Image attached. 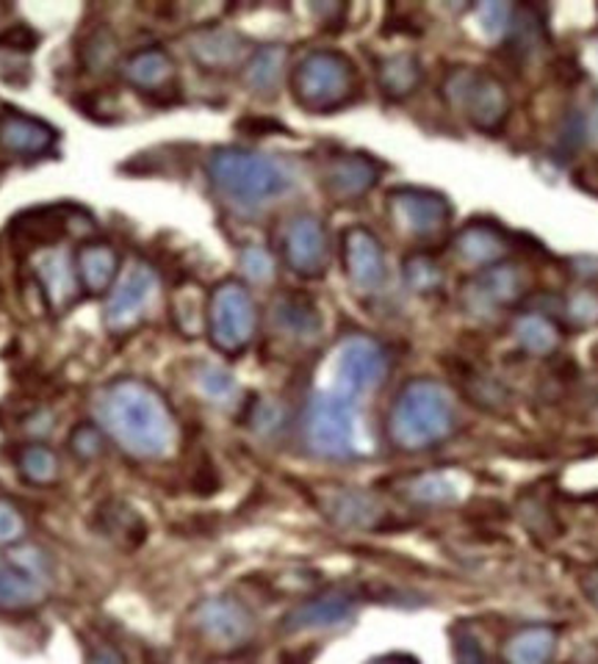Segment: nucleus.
I'll return each instance as SVG.
<instances>
[{
  "label": "nucleus",
  "mask_w": 598,
  "mask_h": 664,
  "mask_svg": "<svg viewBox=\"0 0 598 664\" xmlns=\"http://www.w3.org/2000/svg\"><path fill=\"white\" fill-rule=\"evenodd\" d=\"M105 432L136 460H164L175 449V418L164 396L142 379H114L98 396Z\"/></svg>",
  "instance_id": "f257e3e1"
},
{
  "label": "nucleus",
  "mask_w": 598,
  "mask_h": 664,
  "mask_svg": "<svg viewBox=\"0 0 598 664\" xmlns=\"http://www.w3.org/2000/svg\"><path fill=\"white\" fill-rule=\"evenodd\" d=\"M209 177L227 203L244 211L261 208L292 188V175L281 161L239 147L214 150L209 159Z\"/></svg>",
  "instance_id": "f03ea898"
},
{
  "label": "nucleus",
  "mask_w": 598,
  "mask_h": 664,
  "mask_svg": "<svg viewBox=\"0 0 598 664\" xmlns=\"http://www.w3.org/2000/svg\"><path fill=\"white\" fill-rule=\"evenodd\" d=\"M391 440L399 449L418 451L440 443L455 429V405L444 385L433 379H413L396 396L391 410Z\"/></svg>",
  "instance_id": "7ed1b4c3"
},
{
  "label": "nucleus",
  "mask_w": 598,
  "mask_h": 664,
  "mask_svg": "<svg viewBox=\"0 0 598 664\" xmlns=\"http://www.w3.org/2000/svg\"><path fill=\"white\" fill-rule=\"evenodd\" d=\"M357 70L338 50H313L292 70V94L305 111L330 114L357 98Z\"/></svg>",
  "instance_id": "20e7f679"
},
{
  "label": "nucleus",
  "mask_w": 598,
  "mask_h": 664,
  "mask_svg": "<svg viewBox=\"0 0 598 664\" xmlns=\"http://www.w3.org/2000/svg\"><path fill=\"white\" fill-rule=\"evenodd\" d=\"M205 327H209L211 344L222 355H242L253 344L259 330V310L242 283L225 280L211 292Z\"/></svg>",
  "instance_id": "39448f33"
},
{
  "label": "nucleus",
  "mask_w": 598,
  "mask_h": 664,
  "mask_svg": "<svg viewBox=\"0 0 598 664\" xmlns=\"http://www.w3.org/2000/svg\"><path fill=\"white\" fill-rule=\"evenodd\" d=\"M446 98L460 105L463 114L468 116L474 127L485 133H496L505 125L510 114V98L499 78L485 75L477 70H457L452 72L444 86Z\"/></svg>",
  "instance_id": "423d86ee"
},
{
  "label": "nucleus",
  "mask_w": 598,
  "mask_h": 664,
  "mask_svg": "<svg viewBox=\"0 0 598 664\" xmlns=\"http://www.w3.org/2000/svg\"><path fill=\"white\" fill-rule=\"evenodd\" d=\"M305 438L316 454L344 460L355 451V401L344 394L316 396L307 407Z\"/></svg>",
  "instance_id": "0eeeda50"
},
{
  "label": "nucleus",
  "mask_w": 598,
  "mask_h": 664,
  "mask_svg": "<svg viewBox=\"0 0 598 664\" xmlns=\"http://www.w3.org/2000/svg\"><path fill=\"white\" fill-rule=\"evenodd\" d=\"M155 292H159V275H155L153 266L144 264V261L131 264V269L111 288L103 310V325L116 335L139 327L148 316V308L153 305Z\"/></svg>",
  "instance_id": "6e6552de"
},
{
  "label": "nucleus",
  "mask_w": 598,
  "mask_h": 664,
  "mask_svg": "<svg viewBox=\"0 0 598 664\" xmlns=\"http://www.w3.org/2000/svg\"><path fill=\"white\" fill-rule=\"evenodd\" d=\"M48 582V560L33 549L17 551L11 560L0 562V610L26 612L42 604Z\"/></svg>",
  "instance_id": "1a4fd4ad"
},
{
  "label": "nucleus",
  "mask_w": 598,
  "mask_h": 664,
  "mask_svg": "<svg viewBox=\"0 0 598 664\" xmlns=\"http://www.w3.org/2000/svg\"><path fill=\"white\" fill-rule=\"evenodd\" d=\"M391 219L399 231L418 242H433L446 231L452 219V208L440 194L424 188H396L388 197Z\"/></svg>",
  "instance_id": "9d476101"
},
{
  "label": "nucleus",
  "mask_w": 598,
  "mask_h": 664,
  "mask_svg": "<svg viewBox=\"0 0 598 664\" xmlns=\"http://www.w3.org/2000/svg\"><path fill=\"white\" fill-rule=\"evenodd\" d=\"M388 355L383 346L372 338H349L338 351V366H335V377H338V394L355 396L368 394V390L379 388L388 377Z\"/></svg>",
  "instance_id": "9b49d317"
},
{
  "label": "nucleus",
  "mask_w": 598,
  "mask_h": 664,
  "mask_svg": "<svg viewBox=\"0 0 598 664\" xmlns=\"http://www.w3.org/2000/svg\"><path fill=\"white\" fill-rule=\"evenodd\" d=\"M75 214L72 205H42L17 214L9 225V238L20 255L55 249V244L67 236L70 216Z\"/></svg>",
  "instance_id": "f8f14e48"
},
{
  "label": "nucleus",
  "mask_w": 598,
  "mask_h": 664,
  "mask_svg": "<svg viewBox=\"0 0 598 664\" xmlns=\"http://www.w3.org/2000/svg\"><path fill=\"white\" fill-rule=\"evenodd\" d=\"M341 255H344V269L352 286L357 292H377L385 283V253L379 238L368 227H349L341 236Z\"/></svg>",
  "instance_id": "ddd939ff"
},
{
  "label": "nucleus",
  "mask_w": 598,
  "mask_h": 664,
  "mask_svg": "<svg viewBox=\"0 0 598 664\" xmlns=\"http://www.w3.org/2000/svg\"><path fill=\"white\" fill-rule=\"evenodd\" d=\"M283 255L288 269L300 277H322L330 264L327 231L316 216H297L283 238Z\"/></svg>",
  "instance_id": "4468645a"
},
{
  "label": "nucleus",
  "mask_w": 598,
  "mask_h": 664,
  "mask_svg": "<svg viewBox=\"0 0 598 664\" xmlns=\"http://www.w3.org/2000/svg\"><path fill=\"white\" fill-rule=\"evenodd\" d=\"M527 297V275L518 266H494L466 288V305L474 314L513 308Z\"/></svg>",
  "instance_id": "2eb2a0df"
},
{
  "label": "nucleus",
  "mask_w": 598,
  "mask_h": 664,
  "mask_svg": "<svg viewBox=\"0 0 598 664\" xmlns=\"http://www.w3.org/2000/svg\"><path fill=\"white\" fill-rule=\"evenodd\" d=\"M200 634L222 648H236L253 634V615L233 599H211L194 612Z\"/></svg>",
  "instance_id": "dca6fc26"
},
{
  "label": "nucleus",
  "mask_w": 598,
  "mask_h": 664,
  "mask_svg": "<svg viewBox=\"0 0 598 664\" xmlns=\"http://www.w3.org/2000/svg\"><path fill=\"white\" fill-rule=\"evenodd\" d=\"M379 181V166L372 159L357 153L335 155L324 166V192L335 200V203H355V200L366 197Z\"/></svg>",
  "instance_id": "f3484780"
},
{
  "label": "nucleus",
  "mask_w": 598,
  "mask_h": 664,
  "mask_svg": "<svg viewBox=\"0 0 598 664\" xmlns=\"http://www.w3.org/2000/svg\"><path fill=\"white\" fill-rule=\"evenodd\" d=\"M37 283L44 294L48 310L64 314L81 297V283H78L75 261L64 249H48L37 261Z\"/></svg>",
  "instance_id": "a211bd4d"
},
{
  "label": "nucleus",
  "mask_w": 598,
  "mask_h": 664,
  "mask_svg": "<svg viewBox=\"0 0 598 664\" xmlns=\"http://www.w3.org/2000/svg\"><path fill=\"white\" fill-rule=\"evenodd\" d=\"M55 139H59V133L37 116L20 114V111L0 114V150L3 153L20 155V159H39V155H48L55 147Z\"/></svg>",
  "instance_id": "6ab92c4d"
},
{
  "label": "nucleus",
  "mask_w": 598,
  "mask_h": 664,
  "mask_svg": "<svg viewBox=\"0 0 598 664\" xmlns=\"http://www.w3.org/2000/svg\"><path fill=\"white\" fill-rule=\"evenodd\" d=\"M357 599L349 590H333L318 599L305 601L297 610H292L283 621L286 632H313V629H333L344 626L355 615Z\"/></svg>",
  "instance_id": "aec40b11"
},
{
  "label": "nucleus",
  "mask_w": 598,
  "mask_h": 664,
  "mask_svg": "<svg viewBox=\"0 0 598 664\" xmlns=\"http://www.w3.org/2000/svg\"><path fill=\"white\" fill-rule=\"evenodd\" d=\"M122 78L131 83L133 89H142L150 98L159 94L175 92V61L164 48H142L133 50L125 61H122Z\"/></svg>",
  "instance_id": "412c9836"
},
{
  "label": "nucleus",
  "mask_w": 598,
  "mask_h": 664,
  "mask_svg": "<svg viewBox=\"0 0 598 664\" xmlns=\"http://www.w3.org/2000/svg\"><path fill=\"white\" fill-rule=\"evenodd\" d=\"M120 253L111 247L109 242H87L75 253V272L78 283L87 294L98 297L114 288L116 277H120Z\"/></svg>",
  "instance_id": "4be33fe9"
},
{
  "label": "nucleus",
  "mask_w": 598,
  "mask_h": 664,
  "mask_svg": "<svg viewBox=\"0 0 598 664\" xmlns=\"http://www.w3.org/2000/svg\"><path fill=\"white\" fill-rule=\"evenodd\" d=\"M189 50H192V59L205 70H231V67L242 64L247 55L244 39L225 28H209V31L194 33Z\"/></svg>",
  "instance_id": "5701e85b"
},
{
  "label": "nucleus",
  "mask_w": 598,
  "mask_h": 664,
  "mask_svg": "<svg viewBox=\"0 0 598 664\" xmlns=\"http://www.w3.org/2000/svg\"><path fill=\"white\" fill-rule=\"evenodd\" d=\"M98 527L105 538L120 543L122 549H136V545H142L144 534H148L142 515L133 507L122 504V501H109V504L100 507Z\"/></svg>",
  "instance_id": "b1692460"
},
{
  "label": "nucleus",
  "mask_w": 598,
  "mask_h": 664,
  "mask_svg": "<svg viewBox=\"0 0 598 664\" xmlns=\"http://www.w3.org/2000/svg\"><path fill=\"white\" fill-rule=\"evenodd\" d=\"M507 236L499 227L472 225L457 236V253L463 261L474 266H490L505 255Z\"/></svg>",
  "instance_id": "393cba45"
},
{
  "label": "nucleus",
  "mask_w": 598,
  "mask_h": 664,
  "mask_svg": "<svg viewBox=\"0 0 598 664\" xmlns=\"http://www.w3.org/2000/svg\"><path fill=\"white\" fill-rule=\"evenodd\" d=\"M275 321L286 335H294V338H313L322 327V319H318L316 303L305 294H283L275 305Z\"/></svg>",
  "instance_id": "a878e982"
},
{
  "label": "nucleus",
  "mask_w": 598,
  "mask_h": 664,
  "mask_svg": "<svg viewBox=\"0 0 598 664\" xmlns=\"http://www.w3.org/2000/svg\"><path fill=\"white\" fill-rule=\"evenodd\" d=\"M377 78L388 98H407L422 83V64L411 53L388 55V59L379 61Z\"/></svg>",
  "instance_id": "bb28decb"
},
{
  "label": "nucleus",
  "mask_w": 598,
  "mask_h": 664,
  "mask_svg": "<svg viewBox=\"0 0 598 664\" xmlns=\"http://www.w3.org/2000/svg\"><path fill=\"white\" fill-rule=\"evenodd\" d=\"M555 640L551 629H524L507 643V664H546L555 651Z\"/></svg>",
  "instance_id": "cd10ccee"
},
{
  "label": "nucleus",
  "mask_w": 598,
  "mask_h": 664,
  "mask_svg": "<svg viewBox=\"0 0 598 664\" xmlns=\"http://www.w3.org/2000/svg\"><path fill=\"white\" fill-rule=\"evenodd\" d=\"M200 288L186 283L175 292V299H172V316H175L178 330L183 335H200V330L205 327V314H209V303H203L200 297Z\"/></svg>",
  "instance_id": "c85d7f7f"
},
{
  "label": "nucleus",
  "mask_w": 598,
  "mask_h": 664,
  "mask_svg": "<svg viewBox=\"0 0 598 664\" xmlns=\"http://www.w3.org/2000/svg\"><path fill=\"white\" fill-rule=\"evenodd\" d=\"M283 61H286V50L283 48L259 50V53L247 61L244 78H247V83L255 92H275L283 75Z\"/></svg>",
  "instance_id": "c756f323"
},
{
  "label": "nucleus",
  "mask_w": 598,
  "mask_h": 664,
  "mask_svg": "<svg viewBox=\"0 0 598 664\" xmlns=\"http://www.w3.org/2000/svg\"><path fill=\"white\" fill-rule=\"evenodd\" d=\"M516 335L524 349L533 351V355H549V351H555L557 344H560V330H557V325L540 314L521 316L516 325Z\"/></svg>",
  "instance_id": "7c9ffc66"
},
{
  "label": "nucleus",
  "mask_w": 598,
  "mask_h": 664,
  "mask_svg": "<svg viewBox=\"0 0 598 664\" xmlns=\"http://www.w3.org/2000/svg\"><path fill=\"white\" fill-rule=\"evenodd\" d=\"M17 468H20L22 479L31 484H53L59 479V460L48 446H22L17 454Z\"/></svg>",
  "instance_id": "2f4dec72"
},
{
  "label": "nucleus",
  "mask_w": 598,
  "mask_h": 664,
  "mask_svg": "<svg viewBox=\"0 0 598 664\" xmlns=\"http://www.w3.org/2000/svg\"><path fill=\"white\" fill-rule=\"evenodd\" d=\"M83 64L92 72H103L105 67H114L116 61V37L109 28H100L83 42Z\"/></svg>",
  "instance_id": "473e14b6"
},
{
  "label": "nucleus",
  "mask_w": 598,
  "mask_h": 664,
  "mask_svg": "<svg viewBox=\"0 0 598 664\" xmlns=\"http://www.w3.org/2000/svg\"><path fill=\"white\" fill-rule=\"evenodd\" d=\"M333 515L338 518L341 523H352V527H363V523L372 521L374 515H377V507H374V501L368 499V496L361 493H344L335 499L333 504Z\"/></svg>",
  "instance_id": "72a5a7b5"
},
{
  "label": "nucleus",
  "mask_w": 598,
  "mask_h": 664,
  "mask_svg": "<svg viewBox=\"0 0 598 664\" xmlns=\"http://www.w3.org/2000/svg\"><path fill=\"white\" fill-rule=\"evenodd\" d=\"M405 277L416 292H433L440 283V269L429 255L418 253L405 261Z\"/></svg>",
  "instance_id": "f704fd0d"
},
{
  "label": "nucleus",
  "mask_w": 598,
  "mask_h": 664,
  "mask_svg": "<svg viewBox=\"0 0 598 664\" xmlns=\"http://www.w3.org/2000/svg\"><path fill=\"white\" fill-rule=\"evenodd\" d=\"M103 429L94 427V423H78L70 435V451L78 460H94V457L103 454Z\"/></svg>",
  "instance_id": "c9c22d12"
},
{
  "label": "nucleus",
  "mask_w": 598,
  "mask_h": 664,
  "mask_svg": "<svg viewBox=\"0 0 598 664\" xmlns=\"http://www.w3.org/2000/svg\"><path fill=\"white\" fill-rule=\"evenodd\" d=\"M200 390H203L211 401H227L236 394V382H233V377L225 368L205 366L203 371H200Z\"/></svg>",
  "instance_id": "e433bc0d"
},
{
  "label": "nucleus",
  "mask_w": 598,
  "mask_h": 664,
  "mask_svg": "<svg viewBox=\"0 0 598 664\" xmlns=\"http://www.w3.org/2000/svg\"><path fill=\"white\" fill-rule=\"evenodd\" d=\"M411 496L424 504H444L455 499V488L444 477H422L411 484Z\"/></svg>",
  "instance_id": "4c0bfd02"
},
{
  "label": "nucleus",
  "mask_w": 598,
  "mask_h": 664,
  "mask_svg": "<svg viewBox=\"0 0 598 664\" xmlns=\"http://www.w3.org/2000/svg\"><path fill=\"white\" fill-rule=\"evenodd\" d=\"M39 44V33L26 22H14L0 31V50H14V53H31Z\"/></svg>",
  "instance_id": "58836bf2"
},
{
  "label": "nucleus",
  "mask_w": 598,
  "mask_h": 664,
  "mask_svg": "<svg viewBox=\"0 0 598 664\" xmlns=\"http://www.w3.org/2000/svg\"><path fill=\"white\" fill-rule=\"evenodd\" d=\"M26 534V518L11 501L0 499V545H11Z\"/></svg>",
  "instance_id": "ea45409f"
},
{
  "label": "nucleus",
  "mask_w": 598,
  "mask_h": 664,
  "mask_svg": "<svg viewBox=\"0 0 598 664\" xmlns=\"http://www.w3.org/2000/svg\"><path fill=\"white\" fill-rule=\"evenodd\" d=\"M242 266L247 272L250 280L266 283L275 275V264H272V255L261 247H247L242 253Z\"/></svg>",
  "instance_id": "a19ab883"
},
{
  "label": "nucleus",
  "mask_w": 598,
  "mask_h": 664,
  "mask_svg": "<svg viewBox=\"0 0 598 664\" xmlns=\"http://www.w3.org/2000/svg\"><path fill=\"white\" fill-rule=\"evenodd\" d=\"M568 310H571L574 319L582 321V325H594V321H598V294L579 292L577 297L571 299V305H568Z\"/></svg>",
  "instance_id": "79ce46f5"
},
{
  "label": "nucleus",
  "mask_w": 598,
  "mask_h": 664,
  "mask_svg": "<svg viewBox=\"0 0 598 664\" xmlns=\"http://www.w3.org/2000/svg\"><path fill=\"white\" fill-rule=\"evenodd\" d=\"M510 14L513 11L501 3H490V6H483V9H479V17H483L485 28H488L490 33L505 31V28L510 25Z\"/></svg>",
  "instance_id": "37998d69"
},
{
  "label": "nucleus",
  "mask_w": 598,
  "mask_h": 664,
  "mask_svg": "<svg viewBox=\"0 0 598 664\" xmlns=\"http://www.w3.org/2000/svg\"><path fill=\"white\" fill-rule=\"evenodd\" d=\"M457 662L460 664H490L488 656H485V651L479 648V643L472 637V634H460V637H457Z\"/></svg>",
  "instance_id": "c03bdc74"
},
{
  "label": "nucleus",
  "mask_w": 598,
  "mask_h": 664,
  "mask_svg": "<svg viewBox=\"0 0 598 664\" xmlns=\"http://www.w3.org/2000/svg\"><path fill=\"white\" fill-rule=\"evenodd\" d=\"M87 664H128V662L125 656H122L116 648H111V645H98V648L89 654Z\"/></svg>",
  "instance_id": "a18cd8bd"
},
{
  "label": "nucleus",
  "mask_w": 598,
  "mask_h": 664,
  "mask_svg": "<svg viewBox=\"0 0 598 664\" xmlns=\"http://www.w3.org/2000/svg\"><path fill=\"white\" fill-rule=\"evenodd\" d=\"M239 127H242V131H250V133L283 131V125H277V122H272V120H244V122H239Z\"/></svg>",
  "instance_id": "49530a36"
},
{
  "label": "nucleus",
  "mask_w": 598,
  "mask_h": 664,
  "mask_svg": "<svg viewBox=\"0 0 598 664\" xmlns=\"http://www.w3.org/2000/svg\"><path fill=\"white\" fill-rule=\"evenodd\" d=\"M582 590H585V595H588L590 601H594V604L598 606V568L596 571H588L582 576Z\"/></svg>",
  "instance_id": "de8ad7c7"
},
{
  "label": "nucleus",
  "mask_w": 598,
  "mask_h": 664,
  "mask_svg": "<svg viewBox=\"0 0 598 664\" xmlns=\"http://www.w3.org/2000/svg\"><path fill=\"white\" fill-rule=\"evenodd\" d=\"M590 131H594V136H598V109H596L594 120H590Z\"/></svg>",
  "instance_id": "09e8293b"
}]
</instances>
